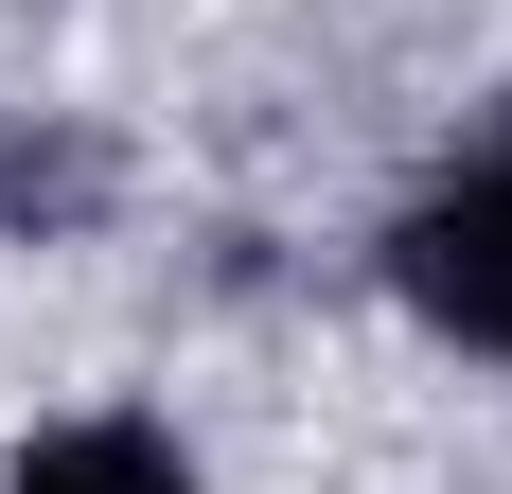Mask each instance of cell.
I'll return each mask as SVG.
<instances>
[{"mask_svg": "<svg viewBox=\"0 0 512 494\" xmlns=\"http://www.w3.org/2000/svg\"><path fill=\"white\" fill-rule=\"evenodd\" d=\"M0 494H195V459L159 442V424H53V442H18Z\"/></svg>", "mask_w": 512, "mask_h": 494, "instance_id": "cell-2", "label": "cell"}, {"mask_svg": "<svg viewBox=\"0 0 512 494\" xmlns=\"http://www.w3.org/2000/svg\"><path fill=\"white\" fill-rule=\"evenodd\" d=\"M389 283H407L424 336H460L512 371V124H477L407 212H389Z\"/></svg>", "mask_w": 512, "mask_h": 494, "instance_id": "cell-1", "label": "cell"}]
</instances>
